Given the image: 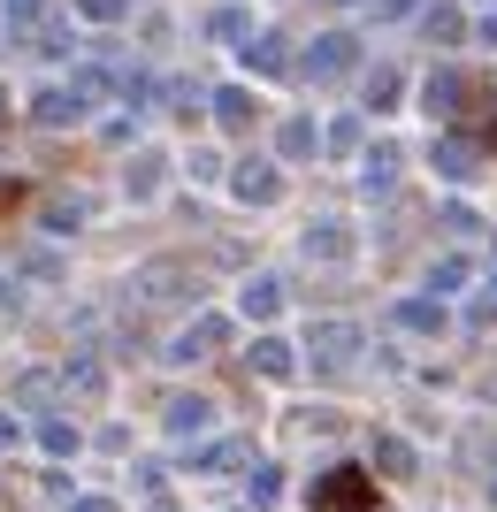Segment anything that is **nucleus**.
<instances>
[{
  "instance_id": "f257e3e1",
  "label": "nucleus",
  "mask_w": 497,
  "mask_h": 512,
  "mask_svg": "<svg viewBox=\"0 0 497 512\" xmlns=\"http://www.w3.org/2000/svg\"><path fill=\"white\" fill-rule=\"evenodd\" d=\"M314 512H375V482L360 467H329L314 482Z\"/></svg>"
},
{
  "instance_id": "f03ea898",
  "label": "nucleus",
  "mask_w": 497,
  "mask_h": 512,
  "mask_svg": "<svg viewBox=\"0 0 497 512\" xmlns=\"http://www.w3.org/2000/svg\"><path fill=\"white\" fill-rule=\"evenodd\" d=\"M360 321H314V329H306V360L314 367H352L360 360Z\"/></svg>"
},
{
  "instance_id": "7ed1b4c3",
  "label": "nucleus",
  "mask_w": 497,
  "mask_h": 512,
  "mask_svg": "<svg viewBox=\"0 0 497 512\" xmlns=\"http://www.w3.org/2000/svg\"><path fill=\"white\" fill-rule=\"evenodd\" d=\"M161 428H169L176 444H192V436H207V428H215V398H199V390H184V398H169V413H161Z\"/></svg>"
},
{
  "instance_id": "20e7f679",
  "label": "nucleus",
  "mask_w": 497,
  "mask_h": 512,
  "mask_svg": "<svg viewBox=\"0 0 497 512\" xmlns=\"http://www.w3.org/2000/svg\"><path fill=\"white\" fill-rule=\"evenodd\" d=\"M230 192H238L245 207H268V199H283V169L276 161H238V169H230Z\"/></svg>"
},
{
  "instance_id": "39448f33",
  "label": "nucleus",
  "mask_w": 497,
  "mask_h": 512,
  "mask_svg": "<svg viewBox=\"0 0 497 512\" xmlns=\"http://www.w3.org/2000/svg\"><path fill=\"white\" fill-rule=\"evenodd\" d=\"M222 337H230V321H222V314H199L192 329H184V337H169V360H176V367H192L199 352H215Z\"/></svg>"
},
{
  "instance_id": "423d86ee",
  "label": "nucleus",
  "mask_w": 497,
  "mask_h": 512,
  "mask_svg": "<svg viewBox=\"0 0 497 512\" xmlns=\"http://www.w3.org/2000/svg\"><path fill=\"white\" fill-rule=\"evenodd\" d=\"M238 314L245 321H276L283 314V276H245L238 283Z\"/></svg>"
},
{
  "instance_id": "0eeeda50",
  "label": "nucleus",
  "mask_w": 497,
  "mask_h": 512,
  "mask_svg": "<svg viewBox=\"0 0 497 512\" xmlns=\"http://www.w3.org/2000/svg\"><path fill=\"white\" fill-rule=\"evenodd\" d=\"M306 260L345 268V260H352V230H345V222H314V230H306Z\"/></svg>"
},
{
  "instance_id": "6e6552de",
  "label": "nucleus",
  "mask_w": 497,
  "mask_h": 512,
  "mask_svg": "<svg viewBox=\"0 0 497 512\" xmlns=\"http://www.w3.org/2000/svg\"><path fill=\"white\" fill-rule=\"evenodd\" d=\"M398 169H406V161H398V146H368L360 153V192H390V184H398Z\"/></svg>"
},
{
  "instance_id": "1a4fd4ad",
  "label": "nucleus",
  "mask_w": 497,
  "mask_h": 512,
  "mask_svg": "<svg viewBox=\"0 0 497 512\" xmlns=\"http://www.w3.org/2000/svg\"><path fill=\"white\" fill-rule=\"evenodd\" d=\"M306 69H314V77H345V69H352V39H345V31L314 39V46H306Z\"/></svg>"
},
{
  "instance_id": "9d476101",
  "label": "nucleus",
  "mask_w": 497,
  "mask_h": 512,
  "mask_svg": "<svg viewBox=\"0 0 497 512\" xmlns=\"http://www.w3.org/2000/svg\"><path fill=\"white\" fill-rule=\"evenodd\" d=\"M291 367H299V352H291V344H283V337H260V344H253V375H268V383H283Z\"/></svg>"
},
{
  "instance_id": "9b49d317",
  "label": "nucleus",
  "mask_w": 497,
  "mask_h": 512,
  "mask_svg": "<svg viewBox=\"0 0 497 512\" xmlns=\"http://www.w3.org/2000/svg\"><path fill=\"white\" fill-rule=\"evenodd\" d=\"M161 169H169V161H161V153H138V161H130V176H123V192L138 199V207H146V199L161 192Z\"/></svg>"
},
{
  "instance_id": "f8f14e48",
  "label": "nucleus",
  "mask_w": 497,
  "mask_h": 512,
  "mask_svg": "<svg viewBox=\"0 0 497 512\" xmlns=\"http://www.w3.org/2000/svg\"><path fill=\"white\" fill-rule=\"evenodd\" d=\"M398 329H413V337H444V306H436V299H406V306H398Z\"/></svg>"
},
{
  "instance_id": "ddd939ff",
  "label": "nucleus",
  "mask_w": 497,
  "mask_h": 512,
  "mask_svg": "<svg viewBox=\"0 0 497 512\" xmlns=\"http://www.w3.org/2000/svg\"><path fill=\"white\" fill-rule=\"evenodd\" d=\"M253 115H260V100H253V92H238V85H230V92H215V123L245 130V123H253Z\"/></svg>"
},
{
  "instance_id": "4468645a",
  "label": "nucleus",
  "mask_w": 497,
  "mask_h": 512,
  "mask_svg": "<svg viewBox=\"0 0 497 512\" xmlns=\"http://www.w3.org/2000/svg\"><path fill=\"white\" fill-rule=\"evenodd\" d=\"M62 383L77 390V398H100V390H108V367H100V360H69V367H62Z\"/></svg>"
},
{
  "instance_id": "2eb2a0df",
  "label": "nucleus",
  "mask_w": 497,
  "mask_h": 512,
  "mask_svg": "<svg viewBox=\"0 0 497 512\" xmlns=\"http://www.w3.org/2000/svg\"><path fill=\"white\" fill-rule=\"evenodd\" d=\"M368 459H375L383 474H413V444H406V436H375Z\"/></svg>"
},
{
  "instance_id": "dca6fc26",
  "label": "nucleus",
  "mask_w": 497,
  "mask_h": 512,
  "mask_svg": "<svg viewBox=\"0 0 497 512\" xmlns=\"http://www.w3.org/2000/svg\"><path fill=\"white\" fill-rule=\"evenodd\" d=\"M245 69H260V77H283V39H245Z\"/></svg>"
},
{
  "instance_id": "f3484780",
  "label": "nucleus",
  "mask_w": 497,
  "mask_h": 512,
  "mask_svg": "<svg viewBox=\"0 0 497 512\" xmlns=\"http://www.w3.org/2000/svg\"><path fill=\"white\" fill-rule=\"evenodd\" d=\"M276 146H283V161H306V153H322V130H314V123H283Z\"/></svg>"
},
{
  "instance_id": "a211bd4d",
  "label": "nucleus",
  "mask_w": 497,
  "mask_h": 512,
  "mask_svg": "<svg viewBox=\"0 0 497 512\" xmlns=\"http://www.w3.org/2000/svg\"><path fill=\"white\" fill-rule=\"evenodd\" d=\"M245 497H253V512H268L283 497V474L276 467H253V482H245Z\"/></svg>"
},
{
  "instance_id": "6ab92c4d",
  "label": "nucleus",
  "mask_w": 497,
  "mask_h": 512,
  "mask_svg": "<svg viewBox=\"0 0 497 512\" xmlns=\"http://www.w3.org/2000/svg\"><path fill=\"white\" fill-rule=\"evenodd\" d=\"M238 459H245V444H207L199 451V474H230Z\"/></svg>"
},
{
  "instance_id": "aec40b11",
  "label": "nucleus",
  "mask_w": 497,
  "mask_h": 512,
  "mask_svg": "<svg viewBox=\"0 0 497 512\" xmlns=\"http://www.w3.org/2000/svg\"><path fill=\"white\" fill-rule=\"evenodd\" d=\"M39 444L54 451V459H69V451H77V428H69V421H46V428H39Z\"/></svg>"
},
{
  "instance_id": "412c9836",
  "label": "nucleus",
  "mask_w": 497,
  "mask_h": 512,
  "mask_svg": "<svg viewBox=\"0 0 497 512\" xmlns=\"http://www.w3.org/2000/svg\"><path fill=\"white\" fill-rule=\"evenodd\" d=\"M436 169H452V176H467V169H475V153L459 146V138H444V146H436Z\"/></svg>"
},
{
  "instance_id": "4be33fe9",
  "label": "nucleus",
  "mask_w": 497,
  "mask_h": 512,
  "mask_svg": "<svg viewBox=\"0 0 497 512\" xmlns=\"http://www.w3.org/2000/svg\"><path fill=\"white\" fill-rule=\"evenodd\" d=\"M459 283H467V260H436L429 268V291H459Z\"/></svg>"
},
{
  "instance_id": "5701e85b",
  "label": "nucleus",
  "mask_w": 497,
  "mask_h": 512,
  "mask_svg": "<svg viewBox=\"0 0 497 512\" xmlns=\"http://www.w3.org/2000/svg\"><path fill=\"white\" fill-rule=\"evenodd\" d=\"M77 222H85V207H77V199H54V207H46V230H77Z\"/></svg>"
},
{
  "instance_id": "b1692460",
  "label": "nucleus",
  "mask_w": 497,
  "mask_h": 512,
  "mask_svg": "<svg viewBox=\"0 0 497 512\" xmlns=\"http://www.w3.org/2000/svg\"><path fill=\"white\" fill-rule=\"evenodd\" d=\"M184 169H192V176H199V184H215V169H222V153H215V146H199V153H192V161H184Z\"/></svg>"
},
{
  "instance_id": "393cba45",
  "label": "nucleus",
  "mask_w": 497,
  "mask_h": 512,
  "mask_svg": "<svg viewBox=\"0 0 497 512\" xmlns=\"http://www.w3.org/2000/svg\"><path fill=\"white\" fill-rule=\"evenodd\" d=\"M77 16H92V23H115V16H123V0H77Z\"/></svg>"
},
{
  "instance_id": "a878e982",
  "label": "nucleus",
  "mask_w": 497,
  "mask_h": 512,
  "mask_svg": "<svg viewBox=\"0 0 497 512\" xmlns=\"http://www.w3.org/2000/svg\"><path fill=\"white\" fill-rule=\"evenodd\" d=\"M375 16H383V23L390 16H413V0H375Z\"/></svg>"
},
{
  "instance_id": "bb28decb",
  "label": "nucleus",
  "mask_w": 497,
  "mask_h": 512,
  "mask_svg": "<svg viewBox=\"0 0 497 512\" xmlns=\"http://www.w3.org/2000/svg\"><path fill=\"white\" fill-rule=\"evenodd\" d=\"M39 8H46V0H8V16H16V23H31Z\"/></svg>"
},
{
  "instance_id": "cd10ccee",
  "label": "nucleus",
  "mask_w": 497,
  "mask_h": 512,
  "mask_svg": "<svg viewBox=\"0 0 497 512\" xmlns=\"http://www.w3.org/2000/svg\"><path fill=\"white\" fill-rule=\"evenodd\" d=\"M16 436H23V421H16V413H0V444H16Z\"/></svg>"
},
{
  "instance_id": "c85d7f7f",
  "label": "nucleus",
  "mask_w": 497,
  "mask_h": 512,
  "mask_svg": "<svg viewBox=\"0 0 497 512\" xmlns=\"http://www.w3.org/2000/svg\"><path fill=\"white\" fill-rule=\"evenodd\" d=\"M69 512H115V505H108V497H77Z\"/></svg>"
},
{
  "instance_id": "c756f323",
  "label": "nucleus",
  "mask_w": 497,
  "mask_h": 512,
  "mask_svg": "<svg viewBox=\"0 0 497 512\" xmlns=\"http://www.w3.org/2000/svg\"><path fill=\"white\" fill-rule=\"evenodd\" d=\"M0 306H8V283H0Z\"/></svg>"
},
{
  "instance_id": "7c9ffc66",
  "label": "nucleus",
  "mask_w": 497,
  "mask_h": 512,
  "mask_svg": "<svg viewBox=\"0 0 497 512\" xmlns=\"http://www.w3.org/2000/svg\"><path fill=\"white\" fill-rule=\"evenodd\" d=\"M490 497H497V482H490Z\"/></svg>"
},
{
  "instance_id": "2f4dec72",
  "label": "nucleus",
  "mask_w": 497,
  "mask_h": 512,
  "mask_svg": "<svg viewBox=\"0 0 497 512\" xmlns=\"http://www.w3.org/2000/svg\"><path fill=\"white\" fill-rule=\"evenodd\" d=\"M0 100H8V92H0Z\"/></svg>"
}]
</instances>
